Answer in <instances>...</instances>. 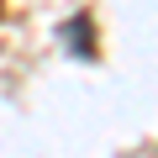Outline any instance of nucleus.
Here are the masks:
<instances>
[{
	"label": "nucleus",
	"mask_w": 158,
	"mask_h": 158,
	"mask_svg": "<svg viewBox=\"0 0 158 158\" xmlns=\"http://www.w3.org/2000/svg\"><path fill=\"white\" fill-rule=\"evenodd\" d=\"M0 11H6V0H0Z\"/></svg>",
	"instance_id": "2"
},
{
	"label": "nucleus",
	"mask_w": 158,
	"mask_h": 158,
	"mask_svg": "<svg viewBox=\"0 0 158 158\" xmlns=\"http://www.w3.org/2000/svg\"><path fill=\"white\" fill-rule=\"evenodd\" d=\"M63 42H69L74 58H95V21H90V16H74V21L63 27Z\"/></svg>",
	"instance_id": "1"
}]
</instances>
